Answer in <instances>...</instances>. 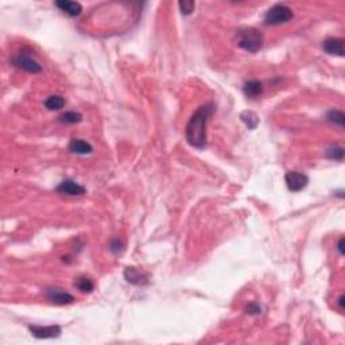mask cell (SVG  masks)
<instances>
[{
    "instance_id": "6da1fadb",
    "label": "cell",
    "mask_w": 345,
    "mask_h": 345,
    "mask_svg": "<svg viewBox=\"0 0 345 345\" xmlns=\"http://www.w3.org/2000/svg\"><path fill=\"white\" fill-rule=\"evenodd\" d=\"M214 112H216V104L209 101L206 104L198 107L194 114L191 115L185 130V137L191 147L202 150L206 146V124L209 118Z\"/></svg>"
},
{
    "instance_id": "7a4b0ae2",
    "label": "cell",
    "mask_w": 345,
    "mask_h": 345,
    "mask_svg": "<svg viewBox=\"0 0 345 345\" xmlns=\"http://www.w3.org/2000/svg\"><path fill=\"white\" fill-rule=\"evenodd\" d=\"M237 46L248 53H258L263 47V34L255 27L240 28L236 34Z\"/></svg>"
},
{
    "instance_id": "3957f363",
    "label": "cell",
    "mask_w": 345,
    "mask_h": 345,
    "mask_svg": "<svg viewBox=\"0 0 345 345\" xmlns=\"http://www.w3.org/2000/svg\"><path fill=\"white\" fill-rule=\"evenodd\" d=\"M294 16L293 9L286 4H275L268 9L264 15V23L267 26H278L282 23H287Z\"/></svg>"
},
{
    "instance_id": "277c9868",
    "label": "cell",
    "mask_w": 345,
    "mask_h": 345,
    "mask_svg": "<svg viewBox=\"0 0 345 345\" xmlns=\"http://www.w3.org/2000/svg\"><path fill=\"white\" fill-rule=\"evenodd\" d=\"M43 293H45L46 298L54 305L62 306V305H70L74 302V297L66 290H64V289H61V287H46Z\"/></svg>"
},
{
    "instance_id": "5b68a950",
    "label": "cell",
    "mask_w": 345,
    "mask_h": 345,
    "mask_svg": "<svg viewBox=\"0 0 345 345\" xmlns=\"http://www.w3.org/2000/svg\"><path fill=\"white\" fill-rule=\"evenodd\" d=\"M12 65L15 68L22 69L24 72L28 73H41L42 72V66L39 65V62H36L35 59L30 57L26 53H19L12 58Z\"/></svg>"
},
{
    "instance_id": "8992f818",
    "label": "cell",
    "mask_w": 345,
    "mask_h": 345,
    "mask_svg": "<svg viewBox=\"0 0 345 345\" xmlns=\"http://www.w3.org/2000/svg\"><path fill=\"white\" fill-rule=\"evenodd\" d=\"M285 182H286V186L289 190L297 193V191L304 190L305 187L308 186L309 177L305 172H289L285 175Z\"/></svg>"
},
{
    "instance_id": "52a82bcc",
    "label": "cell",
    "mask_w": 345,
    "mask_h": 345,
    "mask_svg": "<svg viewBox=\"0 0 345 345\" xmlns=\"http://www.w3.org/2000/svg\"><path fill=\"white\" fill-rule=\"evenodd\" d=\"M28 331L32 336L36 339H57L62 332V328L59 325H49V327H42V325H30Z\"/></svg>"
},
{
    "instance_id": "ba28073f",
    "label": "cell",
    "mask_w": 345,
    "mask_h": 345,
    "mask_svg": "<svg viewBox=\"0 0 345 345\" xmlns=\"http://www.w3.org/2000/svg\"><path fill=\"white\" fill-rule=\"evenodd\" d=\"M55 191L59 194L69 195V197H78L85 194V187L73 179H65L55 187Z\"/></svg>"
},
{
    "instance_id": "9c48e42d",
    "label": "cell",
    "mask_w": 345,
    "mask_h": 345,
    "mask_svg": "<svg viewBox=\"0 0 345 345\" xmlns=\"http://www.w3.org/2000/svg\"><path fill=\"white\" fill-rule=\"evenodd\" d=\"M323 49L325 53L329 55H337V57H344V39L343 38H335L329 36L323 43Z\"/></svg>"
},
{
    "instance_id": "30bf717a",
    "label": "cell",
    "mask_w": 345,
    "mask_h": 345,
    "mask_svg": "<svg viewBox=\"0 0 345 345\" xmlns=\"http://www.w3.org/2000/svg\"><path fill=\"white\" fill-rule=\"evenodd\" d=\"M55 7L72 18L78 16L82 11V5L77 1H72V0H58V1H55Z\"/></svg>"
},
{
    "instance_id": "8fae6325",
    "label": "cell",
    "mask_w": 345,
    "mask_h": 345,
    "mask_svg": "<svg viewBox=\"0 0 345 345\" xmlns=\"http://www.w3.org/2000/svg\"><path fill=\"white\" fill-rule=\"evenodd\" d=\"M124 278L127 279V282L132 283V285H147L149 283V277L145 273H142L141 270H138L135 267H127L124 270Z\"/></svg>"
},
{
    "instance_id": "7c38bea8",
    "label": "cell",
    "mask_w": 345,
    "mask_h": 345,
    "mask_svg": "<svg viewBox=\"0 0 345 345\" xmlns=\"http://www.w3.org/2000/svg\"><path fill=\"white\" fill-rule=\"evenodd\" d=\"M69 151L77 155H88L93 153V147L84 139H72L69 143Z\"/></svg>"
},
{
    "instance_id": "4fadbf2b",
    "label": "cell",
    "mask_w": 345,
    "mask_h": 345,
    "mask_svg": "<svg viewBox=\"0 0 345 345\" xmlns=\"http://www.w3.org/2000/svg\"><path fill=\"white\" fill-rule=\"evenodd\" d=\"M243 92L250 99L258 97V96L263 93V84H262V81H258V80H250V81L245 82L244 86H243Z\"/></svg>"
},
{
    "instance_id": "5bb4252c",
    "label": "cell",
    "mask_w": 345,
    "mask_h": 345,
    "mask_svg": "<svg viewBox=\"0 0 345 345\" xmlns=\"http://www.w3.org/2000/svg\"><path fill=\"white\" fill-rule=\"evenodd\" d=\"M65 99L59 95H51L45 100V107L49 111H59L64 108Z\"/></svg>"
},
{
    "instance_id": "9a60e30c",
    "label": "cell",
    "mask_w": 345,
    "mask_h": 345,
    "mask_svg": "<svg viewBox=\"0 0 345 345\" xmlns=\"http://www.w3.org/2000/svg\"><path fill=\"white\" fill-rule=\"evenodd\" d=\"M240 119L241 122L244 123L245 126L250 128V130H255V128L258 127L259 116L255 114V112H252V111H244V112H241Z\"/></svg>"
},
{
    "instance_id": "2e32d148",
    "label": "cell",
    "mask_w": 345,
    "mask_h": 345,
    "mask_svg": "<svg viewBox=\"0 0 345 345\" xmlns=\"http://www.w3.org/2000/svg\"><path fill=\"white\" fill-rule=\"evenodd\" d=\"M74 285H76V287H77L78 290L81 291V293H92L93 289H95V283H93V281H92L91 278H86V277L77 278L76 282H74Z\"/></svg>"
},
{
    "instance_id": "e0dca14e",
    "label": "cell",
    "mask_w": 345,
    "mask_h": 345,
    "mask_svg": "<svg viewBox=\"0 0 345 345\" xmlns=\"http://www.w3.org/2000/svg\"><path fill=\"white\" fill-rule=\"evenodd\" d=\"M59 122L64 123V124H77L82 120V115L78 114V112H74V111H69V112H65L59 116Z\"/></svg>"
},
{
    "instance_id": "ac0fdd59",
    "label": "cell",
    "mask_w": 345,
    "mask_h": 345,
    "mask_svg": "<svg viewBox=\"0 0 345 345\" xmlns=\"http://www.w3.org/2000/svg\"><path fill=\"white\" fill-rule=\"evenodd\" d=\"M327 119L331 123H335V124L340 126V127H344L345 115L343 114L341 111H337V109H332V111H329V112H328Z\"/></svg>"
},
{
    "instance_id": "d6986e66",
    "label": "cell",
    "mask_w": 345,
    "mask_h": 345,
    "mask_svg": "<svg viewBox=\"0 0 345 345\" xmlns=\"http://www.w3.org/2000/svg\"><path fill=\"white\" fill-rule=\"evenodd\" d=\"M178 7L181 9L182 15H190L195 8V3L191 1V0H183V1H179L178 3Z\"/></svg>"
},
{
    "instance_id": "ffe728a7",
    "label": "cell",
    "mask_w": 345,
    "mask_h": 345,
    "mask_svg": "<svg viewBox=\"0 0 345 345\" xmlns=\"http://www.w3.org/2000/svg\"><path fill=\"white\" fill-rule=\"evenodd\" d=\"M327 157L335 161H343L344 159V149L343 147H332L327 151Z\"/></svg>"
},
{
    "instance_id": "44dd1931",
    "label": "cell",
    "mask_w": 345,
    "mask_h": 345,
    "mask_svg": "<svg viewBox=\"0 0 345 345\" xmlns=\"http://www.w3.org/2000/svg\"><path fill=\"white\" fill-rule=\"evenodd\" d=\"M123 248H124V244H123V241L120 239H114V240H111V243H109V250L112 251L114 254L122 252Z\"/></svg>"
},
{
    "instance_id": "7402d4cb",
    "label": "cell",
    "mask_w": 345,
    "mask_h": 345,
    "mask_svg": "<svg viewBox=\"0 0 345 345\" xmlns=\"http://www.w3.org/2000/svg\"><path fill=\"white\" fill-rule=\"evenodd\" d=\"M245 312L248 314H252V316H256V314H260L262 309H260V306L256 302H250V304L245 306Z\"/></svg>"
},
{
    "instance_id": "603a6c76",
    "label": "cell",
    "mask_w": 345,
    "mask_h": 345,
    "mask_svg": "<svg viewBox=\"0 0 345 345\" xmlns=\"http://www.w3.org/2000/svg\"><path fill=\"white\" fill-rule=\"evenodd\" d=\"M337 250H339L340 255H344V237H340L339 244H337Z\"/></svg>"
},
{
    "instance_id": "cb8c5ba5",
    "label": "cell",
    "mask_w": 345,
    "mask_h": 345,
    "mask_svg": "<svg viewBox=\"0 0 345 345\" xmlns=\"http://www.w3.org/2000/svg\"><path fill=\"white\" fill-rule=\"evenodd\" d=\"M339 305H340L341 308H344L345 304H344V294L340 295V298H339Z\"/></svg>"
}]
</instances>
